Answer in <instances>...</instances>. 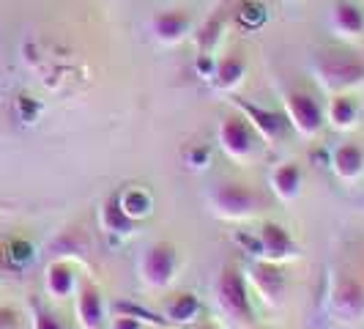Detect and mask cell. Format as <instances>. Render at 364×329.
I'll return each instance as SVG.
<instances>
[{"mask_svg":"<svg viewBox=\"0 0 364 329\" xmlns=\"http://www.w3.org/2000/svg\"><path fill=\"white\" fill-rule=\"evenodd\" d=\"M312 74L328 93H346L364 83V61L348 50H326L312 58Z\"/></svg>","mask_w":364,"mask_h":329,"instance_id":"6da1fadb","label":"cell"},{"mask_svg":"<svg viewBox=\"0 0 364 329\" xmlns=\"http://www.w3.org/2000/svg\"><path fill=\"white\" fill-rule=\"evenodd\" d=\"M217 299L222 305V310L230 318H236L241 324H252V299H250V288H247V277L244 272L228 263L217 280Z\"/></svg>","mask_w":364,"mask_h":329,"instance_id":"7a4b0ae2","label":"cell"},{"mask_svg":"<svg viewBox=\"0 0 364 329\" xmlns=\"http://www.w3.org/2000/svg\"><path fill=\"white\" fill-rule=\"evenodd\" d=\"M257 143H260V135L241 113L222 118V124H219V146L230 160H236V162L252 160Z\"/></svg>","mask_w":364,"mask_h":329,"instance_id":"3957f363","label":"cell"},{"mask_svg":"<svg viewBox=\"0 0 364 329\" xmlns=\"http://www.w3.org/2000/svg\"><path fill=\"white\" fill-rule=\"evenodd\" d=\"M282 105H285V118H288V124H291L299 135H304V137H315V135L321 132V127H323V121H326V113L321 108V102L307 91H299V88L285 91Z\"/></svg>","mask_w":364,"mask_h":329,"instance_id":"277c9868","label":"cell"},{"mask_svg":"<svg viewBox=\"0 0 364 329\" xmlns=\"http://www.w3.org/2000/svg\"><path fill=\"white\" fill-rule=\"evenodd\" d=\"M211 206L217 209V214H222V217L241 219L257 212V195L247 184L222 182L211 192Z\"/></svg>","mask_w":364,"mask_h":329,"instance_id":"5b68a950","label":"cell"},{"mask_svg":"<svg viewBox=\"0 0 364 329\" xmlns=\"http://www.w3.org/2000/svg\"><path fill=\"white\" fill-rule=\"evenodd\" d=\"M230 105L255 127V132L260 135V140H269V143H277V140H282L285 137V132H288V118L282 115V113H277V110H269V108H260L255 102H247L244 96H230Z\"/></svg>","mask_w":364,"mask_h":329,"instance_id":"8992f818","label":"cell"},{"mask_svg":"<svg viewBox=\"0 0 364 329\" xmlns=\"http://www.w3.org/2000/svg\"><path fill=\"white\" fill-rule=\"evenodd\" d=\"M140 269H143V280H146L151 288H164L176 277L178 250L170 241H156V244H151L146 250Z\"/></svg>","mask_w":364,"mask_h":329,"instance_id":"52a82bcc","label":"cell"},{"mask_svg":"<svg viewBox=\"0 0 364 329\" xmlns=\"http://www.w3.org/2000/svg\"><path fill=\"white\" fill-rule=\"evenodd\" d=\"M328 302H331V310L337 315H343L348 321L359 318V315H364V283L353 274H340L331 286Z\"/></svg>","mask_w":364,"mask_h":329,"instance_id":"ba28073f","label":"cell"},{"mask_svg":"<svg viewBox=\"0 0 364 329\" xmlns=\"http://www.w3.org/2000/svg\"><path fill=\"white\" fill-rule=\"evenodd\" d=\"M250 280H252L255 291L260 293L269 305H279L285 291H288V277H285V272H282L274 261H266V258H260V261L252 263Z\"/></svg>","mask_w":364,"mask_h":329,"instance_id":"9c48e42d","label":"cell"},{"mask_svg":"<svg viewBox=\"0 0 364 329\" xmlns=\"http://www.w3.org/2000/svg\"><path fill=\"white\" fill-rule=\"evenodd\" d=\"M192 31V14L183 9H162L151 17V33L162 44H178Z\"/></svg>","mask_w":364,"mask_h":329,"instance_id":"30bf717a","label":"cell"},{"mask_svg":"<svg viewBox=\"0 0 364 329\" xmlns=\"http://www.w3.org/2000/svg\"><path fill=\"white\" fill-rule=\"evenodd\" d=\"M257 239H260V244H263V258H266V261L279 263V261H288V258L299 256V244L293 241L291 234H288L279 222H263Z\"/></svg>","mask_w":364,"mask_h":329,"instance_id":"8fae6325","label":"cell"},{"mask_svg":"<svg viewBox=\"0 0 364 329\" xmlns=\"http://www.w3.org/2000/svg\"><path fill=\"white\" fill-rule=\"evenodd\" d=\"M99 225H102V231L109 234V236H129V234L137 231V222L121 209V189H115L107 201H105L102 214H99Z\"/></svg>","mask_w":364,"mask_h":329,"instance_id":"7c38bea8","label":"cell"},{"mask_svg":"<svg viewBox=\"0 0 364 329\" xmlns=\"http://www.w3.org/2000/svg\"><path fill=\"white\" fill-rule=\"evenodd\" d=\"M77 318H80V327L82 329H102V324H105V299H102V291L93 283H85L80 288Z\"/></svg>","mask_w":364,"mask_h":329,"instance_id":"4fadbf2b","label":"cell"},{"mask_svg":"<svg viewBox=\"0 0 364 329\" xmlns=\"http://www.w3.org/2000/svg\"><path fill=\"white\" fill-rule=\"evenodd\" d=\"M331 28L343 38H356L364 33V11L350 0H337L331 9Z\"/></svg>","mask_w":364,"mask_h":329,"instance_id":"5bb4252c","label":"cell"},{"mask_svg":"<svg viewBox=\"0 0 364 329\" xmlns=\"http://www.w3.org/2000/svg\"><path fill=\"white\" fill-rule=\"evenodd\" d=\"M331 167H334V173H337L340 179H346V182L356 179L364 170L362 146H356V143H343V146H337L331 151Z\"/></svg>","mask_w":364,"mask_h":329,"instance_id":"9a60e30c","label":"cell"},{"mask_svg":"<svg viewBox=\"0 0 364 329\" xmlns=\"http://www.w3.org/2000/svg\"><path fill=\"white\" fill-rule=\"evenodd\" d=\"M301 182H304V173H301L299 162H285V164H279V167H274L272 189L282 198V201H293V198H299V192H301Z\"/></svg>","mask_w":364,"mask_h":329,"instance_id":"2e32d148","label":"cell"},{"mask_svg":"<svg viewBox=\"0 0 364 329\" xmlns=\"http://www.w3.org/2000/svg\"><path fill=\"white\" fill-rule=\"evenodd\" d=\"M326 121H331L334 129H353L359 121V105L348 93H334L326 110Z\"/></svg>","mask_w":364,"mask_h":329,"instance_id":"e0dca14e","label":"cell"},{"mask_svg":"<svg viewBox=\"0 0 364 329\" xmlns=\"http://www.w3.org/2000/svg\"><path fill=\"white\" fill-rule=\"evenodd\" d=\"M247 72V61L241 53H230L225 55L222 61H217V72H214V85L219 91H233L241 77Z\"/></svg>","mask_w":364,"mask_h":329,"instance_id":"ac0fdd59","label":"cell"},{"mask_svg":"<svg viewBox=\"0 0 364 329\" xmlns=\"http://www.w3.org/2000/svg\"><path fill=\"white\" fill-rule=\"evenodd\" d=\"M198 315H200V299H198V293H192V291L173 296L170 305H167V310H164L167 324H170V321H173V324H192Z\"/></svg>","mask_w":364,"mask_h":329,"instance_id":"d6986e66","label":"cell"},{"mask_svg":"<svg viewBox=\"0 0 364 329\" xmlns=\"http://www.w3.org/2000/svg\"><path fill=\"white\" fill-rule=\"evenodd\" d=\"M121 209L134 222H140V219H146L154 212V198L143 187H129V189H121Z\"/></svg>","mask_w":364,"mask_h":329,"instance_id":"ffe728a7","label":"cell"},{"mask_svg":"<svg viewBox=\"0 0 364 329\" xmlns=\"http://www.w3.org/2000/svg\"><path fill=\"white\" fill-rule=\"evenodd\" d=\"M77 288V277H74V269L66 263V261H55L47 269V291L63 299Z\"/></svg>","mask_w":364,"mask_h":329,"instance_id":"44dd1931","label":"cell"},{"mask_svg":"<svg viewBox=\"0 0 364 329\" xmlns=\"http://www.w3.org/2000/svg\"><path fill=\"white\" fill-rule=\"evenodd\" d=\"M222 31H225V11H214V14L198 28V33H195L198 55H214V47L219 44Z\"/></svg>","mask_w":364,"mask_h":329,"instance_id":"7402d4cb","label":"cell"},{"mask_svg":"<svg viewBox=\"0 0 364 329\" xmlns=\"http://www.w3.org/2000/svg\"><path fill=\"white\" fill-rule=\"evenodd\" d=\"M236 22L244 31H255L266 22V6L257 0H241L236 6Z\"/></svg>","mask_w":364,"mask_h":329,"instance_id":"603a6c76","label":"cell"},{"mask_svg":"<svg viewBox=\"0 0 364 329\" xmlns=\"http://www.w3.org/2000/svg\"><path fill=\"white\" fill-rule=\"evenodd\" d=\"M33 329H66L60 324V318L53 315L50 310H44V308H33Z\"/></svg>","mask_w":364,"mask_h":329,"instance_id":"cb8c5ba5","label":"cell"},{"mask_svg":"<svg viewBox=\"0 0 364 329\" xmlns=\"http://www.w3.org/2000/svg\"><path fill=\"white\" fill-rule=\"evenodd\" d=\"M208 160H211V148L208 146H195L186 151V164L195 167V170H203L208 164Z\"/></svg>","mask_w":364,"mask_h":329,"instance_id":"d4e9b609","label":"cell"},{"mask_svg":"<svg viewBox=\"0 0 364 329\" xmlns=\"http://www.w3.org/2000/svg\"><path fill=\"white\" fill-rule=\"evenodd\" d=\"M195 72H198V77H203V80H214V72H217L214 55H198V58H195Z\"/></svg>","mask_w":364,"mask_h":329,"instance_id":"484cf974","label":"cell"},{"mask_svg":"<svg viewBox=\"0 0 364 329\" xmlns=\"http://www.w3.org/2000/svg\"><path fill=\"white\" fill-rule=\"evenodd\" d=\"M17 108H19V115H22V121H33V118L38 115V105L33 102V99H31V96H25V93H22V96L17 99Z\"/></svg>","mask_w":364,"mask_h":329,"instance_id":"4316f807","label":"cell"},{"mask_svg":"<svg viewBox=\"0 0 364 329\" xmlns=\"http://www.w3.org/2000/svg\"><path fill=\"white\" fill-rule=\"evenodd\" d=\"M109 329H143V321H137L134 315H127V313H118L109 321Z\"/></svg>","mask_w":364,"mask_h":329,"instance_id":"83f0119b","label":"cell"},{"mask_svg":"<svg viewBox=\"0 0 364 329\" xmlns=\"http://www.w3.org/2000/svg\"><path fill=\"white\" fill-rule=\"evenodd\" d=\"M250 329H257V327H250Z\"/></svg>","mask_w":364,"mask_h":329,"instance_id":"f1b7e54d","label":"cell"},{"mask_svg":"<svg viewBox=\"0 0 364 329\" xmlns=\"http://www.w3.org/2000/svg\"><path fill=\"white\" fill-rule=\"evenodd\" d=\"M162 329H167V327H162Z\"/></svg>","mask_w":364,"mask_h":329,"instance_id":"f546056e","label":"cell"}]
</instances>
